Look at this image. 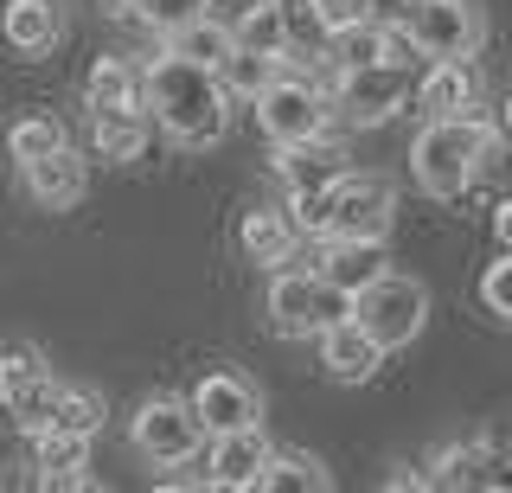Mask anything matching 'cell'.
<instances>
[{
	"label": "cell",
	"instance_id": "obj_8",
	"mask_svg": "<svg viewBox=\"0 0 512 493\" xmlns=\"http://www.w3.org/2000/svg\"><path fill=\"white\" fill-rule=\"evenodd\" d=\"M404 33L416 39L423 58H474L487 45V13L474 0H410Z\"/></svg>",
	"mask_w": 512,
	"mask_h": 493
},
{
	"label": "cell",
	"instance_id": "obj_15",
	"mask_svg": "<svg viewBox=\"0 0 512 493\" xmlns=\"http://www.w3.org/2000/svg\"><path fill=\"white\" fill-rule=\"evenodd\" d=\"M314 289L320 276L314 269H276L263 289V314H269V333L276 340H314Z\"/></svg>",
	"mask_w": 512,
	"mask_h": 493
},
{
	"label": "cell",
	"instance_id": "obj_33",
	"mask_svg": "<svg viewBox=\"0 0 512 493\" xmlns=\"http://www.w3.org/2000/svg\"><path fill=\"white\" fill-rule=\"evenodd\" d=\"M314 20H320V33H346V26H359V20H372V0H314Z\"/></svg>",
	"mask_w": 512,
	"mask_h": 493
},
{
	"label": "cell",
	"instance_id": "obj_26",
	"mask_svg": "<svg viewBox=\"0 0 512 493\" xmlns=\"http://www.w3.org/2000/svg\"><path fill=\"white\" fill-rule=\"evenodd\" d=\"M109 423V397L96 385H58V410H52V429H71V436H90Z\"/></svg>",
	"mask_w": 512,
	"mask_h": 493
},
{
	"label": "cell",
	"instance_id": "obj_36",
	"mask_svg": "<svg viewBox=\"0 0 512 493\" xmlns=\"http://www.w3.org/2000/svg\"><path fill=\"white\" fill-rule=\"evenodd\" d=\"M500 135H512V97H506V109H500Z\"/></svg>",
	"mask_w": 512,
	"mask_h": 493
},
{
	"label": "cell",
	"instance_id": "obj_30",
	"mask_svg": "<svg viewBox=\"0 0 512 493\" xmlns=\"http://www.w3.org/2000/svg\"><path fill=\"white\" fill-rule=\"evenodd\" d=\"M212 7V0H135V13H141V26H148V33H180L186 20H199V13Z\"/></svg>",
	"mask_w": 512,
	"mask_h": 493
},
{
	"label": "cell",
	"instance_id": "obj_13",
	"mask_svg": "<svg viewBox=\"0 0 512 493\" xmlns=\"http://www.w3.org/2000/svg\"><path fill=\"white\" fill-rule=\"evenodd\" d=\"M269 461V436L263 423H244V429H224V436H205V487L231 493V487H256V474H263Z\"/></svg>",
	"mask_w": 512,
	"mask_h": 493
},
{
	"label": "cell",
	"instance_id": "obj_22",
	"mask_svg": "<svg viewBox=\"0 0 512 493\" xmlns=\"http://www.w3.org/2000/svg\"><path fill=\"white\" fill-rule=\"evenodd\" d=\"M256 487H263V493H327L333 474H327V461L308 455V449H269Z\"/></svg>",
	"mask_w": 512,
	"mask_h": 493
},
{
	"label": "cell",
	"instance_id": "obj_37",
	"mask_svg": "<svg viewBox=\"0 0 512 493\" xmlns=\"http://www.w3.org/2000/svg\"><path fill=\"white\" fill-rule=\"evenodd\" d=\"M103 7H116V13H122V7H135V0H103Z\"/></svg>",
	"mask_w": 512,
	"mask_h": 493
},
{
	"label": "cell",
	"instance_id": "obj_17",
	"mask_svg": "<svg viewBox=\"0 0 512 493\" xmlns=\"http://www.w3.org/2000/svg\"><path fill=\"white\" fill-rule=\"evenodd\" d=\"M0 39L20 58H52L64 45V7L58 0H7L0 7Z\"/></svg>",
	"mask_w": 512,
	"mask_h": 493
},
{
	"label": "cell",
	"instance_id": "obj_35",
	"mask_svg": "<svg viewBox=\"0 0 512 493\" xmlns=\"http://www.w3.org/2000/svg\"><path fill=\"white\" fill-rule=\"evenodd\" d=\"M493 244H500V250H512V199H500V205H493Z\"/></svg>",
	"mask_w": 512,
	"mask_h": 493
},
{
	"label": "cell",
	"instance_id": "obj_28",
	"mask_svg": "<svg viewBox=\"0 0 512 493\" xmlns=\"http://www.w3.org/2000/svg\"><path fill=\"white\" fill-rule=\"evenodd\" d=\"M231 33H237V45H250V52H276V58H288V26H282L276 0H250L244 20H237Z\"/></svg>",
	"mask_w": 512,
	"mask_h": 493
},
{
	"label": "cell",
	"instance_id": "obj_7",
	"mask_svg": "<svg viewBox=\"0 0 512 493\" xmlns=\"http://www.w3.org/2000/svg\"><path fill=\"white\" fill-rule=\"evenodd\" d=\"M410 109V65H352L333 77V116L352 129H378V122Z\"/></svg>",
	"mask_w": 512,
	"mask_h": 493
},
{
	"label": "cell",
	"instance_id": "obj_24",
	"mask_svg": "<svg viewBox=\"0 0 512 493\" xmlns=\"http://www.w3.org/2000/svg\"><path fill=\"white\" fill-rule=\"evenodd\" d=\"M160 45H167L173 58H192V65L218 71L224 58L237 52V33H231V26H224V20H212V13H199V20H186L180 33H167V39H160Z\"/></svg>",
	"mask_w": 512,
	"mask_h": 493
},
{
	"label": "cell",
	"instance_id": "obj_21",
	"mask_svg": "<svg viewBox=\"0 0 512 493\" xmlns=\"http://www.w3.org/2000/svg\"><path fill=\"white\" fill-rule=\"evenodd\" d=\"M90 141L103 161L135 167L148 154V109H103V116H90Z\"/></svg>",
	"mask_w": 512,
	"mask_h": 493
},
{
	"label": "cell",
	"instance_id": "obj_25",
	"mask_svg": "<svg viewBox=\"0 0 512 493\" xmlns=\"http://www.w3.org/2000/svg\"><path fill=\"white\" fill-rule=\"evenodd\" d=\"M218 77H224V90H231V103H237V97L256 103V97H263V90L282 77V58H276V52H250V45H237V52L218 65Z\"/></svg>",
	"mask_w": 512,
	"mask_h": 493
},
{
	"label": "cell",
	"instance_id": "obj_2",
	"mask_svg": "<svg viewBox=\"0 0 512 493\" xmlns=\"http://www.w3.org/2000/svg\"><path fill=\"white\" fill-rule=\"evenodd\" d=\"M500 161V122L487 109L468 116H429L410 141V180L429 199H461L468 186Z\"/></svg>",
	"mask_w": 512,
	"mask_h": 493
},
{
	"label": "cell",
	"instance_id": "obj_3",
	"mask_svg": "<svg viewBox=\"0 0 512 493\" xmlns=\"http://www.w3.org/2000/svg\"><path fill=\"white\" fill-rule=\"evenodd\" d=\"M128 442L148 468H186V461L205 455V423L192 410V397H148V404L128 417Z\"/></svg>",
	"mask_w": 512,
	"mask_h": 493
},
{
	"label": "cell",
	"instance_id": "obj_20",
	"mask_svg": "<svg viewBox=\"0 0 512 493\" xmlns=\"http://www.w3.org/2000/svg\"><path fill=\"white\" fill-rule=\"evenodd\" d=\"M32 468H39V487H96L90 481V436H71V429H39L32 436Z\"/></svg>",
	"mask_w": 512,
	"mask_h": 493
},
{
	"label": "cell",
	"instance_id": "obj_1",
	"mask_svg": "<svg viewBox=\"0 0 512 493\" xmlns=\"http://www.w3.org/2000/svg\"><path fill=\"white\" fill-rule=\"evenodd\" d=\"M141 109L173 148H218L231 135V90H224L218 71L192 65V58H173L167 45L154 52V65H141Z\"/></svg>",
	"mask_w": 512,
	"mask_h": 493
},
{
	"label": "cell",
	"instance_id": "obj_11",
	"mask_svg": "<svg viewBox=\"0 0 512 493\" xmlns=\"http://www.w3.org/2000/svg\"><path fill=\"white\" fill-rule=\"evenodd\" d=\"M308 269L320 282H333V289L359 295L365 282H378L384 269H391V237H320Z\"/></svg>",
	"mask_w": 512,
	"mask_h": 493
},
{
	"label": "cell",
	"instance_id": "obj_16",
	"mask_svg": "<svg viewBox=\"0 0 512 493\" xmlns=\"http://www.w3.org/2000/svg\"><path fill=\"white\" fill-rule=\"evenodd\" d=\"M20 173H26L32 205H45V212H71V205L90 193V161L71 148V141H64V148H52L45 161H26Z\"/></svg>",
	"mask_w": 512,
	"mask_h": 493
},
{
	"label": "cell",
	"instance_id": "obj_31",
	"mask_svg": "<svg viewBox=\"0 0 512 493\" xmlns=\"http://www.w3.org/2000/svg\"><path fill=\"white\" fill-rule=\"evenodd\" d=\"M276 13H282V26H288V52H320L327 45V33H320V20H314V0H276Z\"/></svg>",
	"mask_w": 512,
	"mask_h": 493
},
{
	"label": "cell",
	"instance_id": "obj_32",
	"mask_svg": "<svg viewBox=\"0 0 512 493\" xmlns=\"http://www.w3.org/2000/svg\"><path fill=\"white\" fill-rule=\"evenodd\" d=\"M288 218H295V231L301 237H327V186H320V193H288Z\"/></svg>",
	"mask_w": 512,
	"mask_h": 493
},
{
	"label": "cell",
	"instance_id": "obj_10",
	"mask_svg": "<svg viewBox=\"0 0 512 493\" xmlns=\"http://www.w3.org/2000/svg\"><path fill=\"white\" fill-rule=\"evenodd\" d=\"M192 410H199L205 436H224V429H244V423H263V385L237 365H218L192 385Z\"/></svg>",
	"mask_w": 512,
	"mask_h": 493
},
{
	"label": "cell",
	"instance_id": "obj_19",
	"mask_svg": "<svg viewBox=\"0 0 512 493\" xmlns=\"http://www.w3.org/2000/svg\"><path fill=\"white\" fill-rule=\"evenodd\" d=\"M237 250H244L250 263L282 269V263L301 257V231H295L288 212H276V205H250V212L237 218Z\"/></svg>",
	"mask_w": 512,
	"mask_h": 493
},
{
	"label": "cell",
	"instance_id": "obj_6",
	"mask_svg": "<svg viewBox=\"0 0 512 493\" xmlns=\"http://www.w3.org/2000/svg\"><path fill=\"white\" fill-rule=\"evenodd\" d=\"M0 410L13 417V429H20V436H39V429H52L58 378H52V365H45L39 346H26V340L0 346Z\"/></svg>",
	"mask_w": 512,
	"mask_h": 493
},
{
	"label": "cell",
	"instance_id": "obj_27",
	"mask_svg": "<svg viewBox=\"0 0 512 493\" xmlns=\"http://www.w3.org/2000/svg\"><path fill=\"white\" fill-rule=\"evenodd\" d=\"M64 141H71V135H64V122L45 116V109H32V116H20L7 129V161H20V167L26 161H45L52 148H64Z\"/></svg>",
	"mask_w": 512,
	"mask_h": 493
},
{
	"label": "cell",
	"instance_id": "obj_14",
	"mask_svg": "<svg viewBox=\"0 0 512 493\" xmlns=\"http://www.w3.org/2000/svg\"><path fill=\"white\" fill-rule=\"evenodd\" d=\"M410 109H423V116H468V109H480V71L468 58H429V71L410 84Z\"/></svg>",
	"mask_w": 512,
	"mask_h": 493
},
{
	"label": "cell",
	"instance_id": "obj_4",
	"mask_svg": "<svg viewBox=\"0 0 512 493\" xmlns=\"http://www.w3.org/2000/svg\"><path fill=\"white\" fill-rule=\"evenodd\" d=\"M352 321H359L384 353H397V346H410L416 333L429 321V289L416 276H397V269H384L378 282H365L359 295H352Z\"/></svg>",
	"mask_w": 512,
	"mask_h": 493
},
{
	"label": "cell",
	"instance_id": "obj_12",
	"mask_svg": "<svg viewBox=\"0 0 512 493\" xmlns=\"http://www.w3.org/2000/svg\"><path fill=\"white\" fill-rule=\"evenodd\" d=\"M269 167H276V180L288 186V193H320V186H333L340 173H352L346 167V141L333 135V129L276 148V154H269Z\"/></svg>",
	"mask_w": 512,
	"mask_h": 493
},
{
	"label": "cell",
	"instance_id": "obj_18",
	"mask_svg": "<svg viewBox=\"0 0 512 493\" xmlns=\"http://www.w3.org/2000/svg\"><path fill=\"white\" fill-rule=\"evenodd\" d=\"M314 340H320V372H327L333 385H365V378H378L384 346H378L359 321H340V327L314 333Z\"/></svg>",
	"mask_w": 512,
	"mask_h": 493
},
{
	"label": "cell",
	"instance_id": "obj_5",
	"mask_svg": "<svg viewBox=\"0 0 512 493\" xmlns=\"http://www.w3.org/2000/svg\"><path fill=\"white\" fill-rule=\"evenodd\" d=\"M256 129H263L276 148H288V141H308L320 129H333V90H320L308 71H288L256 97Z\"/></svg>",
	"mask_w": 512,
	"mask_h": 493
},
{
	"label": "cell",
	"instance_id": "obj_23",
	"mask_svg": "<svg viewBox=\"0 0 512 493\" xmlns=\"http://www.w3.org/2000/svg\"><path fill=\"white\" fill-rule=\"evenodd\" d=\"M84 109L103 116V109H141V71L128 58H96L84 77Z\"/></svg>",
	"mask_w": 512,
	"mask_h": 493
},
{
	"label": "cell",
	"instance_id": "obj_34",
	"mask_svg": "<svg viewBox=\"0 0 512 493\" xmlns=\"http://www.w3.org/2000/svg\"><path fill=\"white\" fill-rule=\"evenodd\" d=\"M340 321H352V295L333 289V282H320V289H314V333H327Z\"/></svg>",
	"mask_w": 512,
	"mask_h": 493
},
{
	"label": "cell",
	"instance_id": "obj_29",
	"mask_svg": "<svg viewBox=\"0 0 512 493\" xmlns=\"http://www.w3.org/2000/svg\"><path fill=\"white\" fill-rule=\"evenodd\" d=\"M474 295H480V308H487L500 327H512V250H500V263H487V269H480Z\"/></svg>",
	"mask_w": 512,
	"mask_h": 493
},
{
	"label": "cell",
	"instance_id": "obj_9",
	"mask_svg": "<svg viewBox=\"0 0 512 493\" xmlns=\"http://www.w3.org/2000/svg\"><path fill=\"white\" fill-rule=\"evenodd\" d=\"M397 193L378 173H340L327 186V237H391Z\"/></svg>",
	"mask_w": 512,
	"mask_h": 493
}]
</instances>
